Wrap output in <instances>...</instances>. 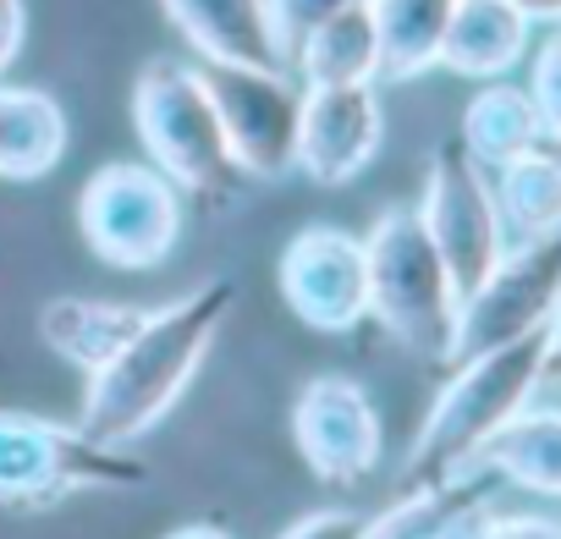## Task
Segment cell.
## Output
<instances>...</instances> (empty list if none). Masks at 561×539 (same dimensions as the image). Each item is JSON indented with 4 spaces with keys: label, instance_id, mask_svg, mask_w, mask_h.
Segmentation results:
<instances>
[{
    "label": "cell",
    "instance_id": "cell-1",
    "mask_svg": "<svg viewBox=\"0 0 561 539\" xmlns=\"http://www.w3.org/2000/svg\"><path fill=\"white\" fill-rule=\"evenodd\" d=\"M231 309H237V287L226 276L193 287L176 303L149 309L144 325L133 331V342L105 369L89 375L78 429L105 446H133L138 435H149L193 386V375L209 358Z\"/></svg>",
    "mask_w": 561,
    "mask_h": 539
},
{
    "label": "cell",
    "instance_id": "cell-2",
    "mask_svg": "<svg viewBox=\"0 0 561 539\" xmlns=\"http://www.w3.org/2000/svg\"><path fill=\"white\" fill-rule=\"evenodd\" d=\"M545 380V331H528L506 347L473 353L451 364V380L430 402L413 446H408V484L468 473L479 446L517 418Z\"/></svg>",
    "mask_w": 561,
    "mask_h": 539
},
{
    "label": "cell",
    "instance_id": "cell-3",
    "mask_svg": "<svg viewBox=\"0 0 561 539\" xmlns=\"http://www.w3.org/2000/svg\"><path fill=\"white\" fill-rule=\"evenodd\" d=\"M369 259V320H380L408 353L446 364L451 358V320H457V287L419 220L413 204H391L375 215L364 237Z\"/></svg>",
    "mask_w": 561,
    "mask_h": 539
},
{
    "label": "cell",
    "instance_id": "cell-4",
    "mask_svg": "<svg viewBox=\"0 0 561 539\" xmlns=\"http://www.w3.org/2000/svg\"><path fill=\"white\" fill-rule=\"evenodd\" d=\"M149 468L127 446H105L78 424L0 408V506L39 512L83 490H138Z\"/></svg>",
    "mask_w": 561,
    "mask_h": 539
},
{
    "label": "cell",
    "instance_id": "cell-5",
    "mask_svg": "<svg viewBox=\"0 0 561 539\" xmlns=\"http://www.w3.org/2000/svg\"><path fill=\"white\" fill-rule=\"evenodd\" d=\"M133 133L149 165H160L182 193L209 198V204L231 198L237 165H231V149H226V133H220V116L209 105L198 67L149 61L133 78Z\"/></svg>",
    "mask_w": 561,
    "mask_h": 539
},
{
    "label": "cell",
    "instance_id": "cell-6",
    "mask_svg": "<svg viewBox=\"0 0 561 539\" xmlns=\"http://www.w3.org/2000/svg\"><path fill=\"white\" fill-rule=\"evenodd\" d=\"M78 231L111 270H160L182 242V187L149 160H111L78 193Z\"/></svg>",
    "mask_w": 561,
    "mask_h": 539
},
{
    "label": "cell",
    "instance_id": "cell-7",
    "mask_svg": "<svg viewBox=\"0 0 561 539\" xmlns=\"http://www.w3.org/2000/svg\"><path fill=\"white\" fill-rule=\"evenodd\" d=\"M198 78L209 89V105L220 116L231 165L259 182H280L298 171V116H304V83L287 67L259 61H198Z\"/></svg>",
    "mask_w": 561,
    "mask_h": 539
},
{
    "label": "cell",
    "instance_id": "cell-8",
    "mask_svg": "<svg viewBox=\"0 0 561 539\" xmlns=\"http://www.w3.org/2000/svg\"><path fill=\"white\" fill-rule=\"evenodd\" d=\"M556 298H561V231L539 242H506V253L484 270V282L457 298L446 364L545 331Z\"/></svg>",
    "mask_w": 561,
    "mask_h": 539
},
{
    "label": "cell",
    "instance_id": "cell-9",
    "mask_svg": "<svg viewBox=\"0 0 561 539\" xmlns=\"http://www.w3.org/2000/svg\"><path fill=\"white\" fill-rule=\"evenodd\" d=\"M446 276L457 287V298L468 287L484 282V270L506 253V231H501V215H495V193H490V171L457 144L446 138L435 154H430V171H424V198L413 204Z\"/></svg>",
    "mask_w": 561,
    "mask_h": 539
},
{
    "label": "cell",
    "instance_id": "cell-10",
    "mask_svg": "<svg viewBox=\"0 0 561 539\" xmlns=\"http://www.w3.org/2000/svg\"><path fill=\"white\" fill-rule=\"evenodd\" d=\"M280 303L320 336H347L369 320V259L364 237L342 226H304L275 264Z\"/></svg>",
    "mask_w": 561,
    "mask_h": 539
},
{
    "label": "cell",
    "instance_id": "cell-11",
    "mask_svg": "<svg viewBox=\"0 0 561 539\" xmlns=\"http://www.w3.org/2000/svg\"><path fill=\"white\" fill-rule=\"evenodd\" d=\"M293 446L320 484H364L386 457L375 397L353 375H314L293 397Z\"/></svg>",
    "mask_w": 561,
    "mask_h": 539
},
{
    "label": "cell",
    "instance_id": "cell-12",
    "mask_svg": "<svg viewBox=\"0 0 561 539\" xmlns=\"http://www.w3.org/2000/svg\"><path fill=\"white\" fill-rule=\"evenodd\" d=\"M386 144V105L380 83H331L304 89L298 116V171L320 187H347L369 171Z\"/></svg>",
    "mask_w": 561,
    "mask_h": 539
},
{
    "label": "cell",
    "instance_id": "cell-13",
    "mask_svg": "<svg viewBox=\"0 0 561 539\" xmlns=\"http://www.w3.org/2000/svg\"><path fill=\"white\" fill-rule=\"evenodd\" d=\"M171 28L198 50V61H259V67H287L270 28L264 0H160Z\"/></svg>",
    "mask_w": 561,
    "mask_h": 539
},
{
    "label": "cell",
    "instance_id": "cell-14",
    "mask_svg": "<svg viewBox=\"0 0 561 539\" xmlns=\"http://www.w3.org/2000/svg\"><path fill=\"white\" fill-rule=\"evenodd\" d=\"M534 23L512 7V0H457L446 39H440V67L473 83L506 78L528 56Z\"/></svg>",
    "mask_w": 561,
    "mask_h": 539
},
{
    "label": "cell",
    "instance_id": "cell-15",
    "mask_svg": "<svg viewBox=\"0 0 561 539\" xmlns=\"http://www.w3.org/2000/svg\"><path fill=\"white\" fill-rule=\"evenodd\" d=\"M67 111L45 89L0 83V182H39L67 154Z\"/></svg>",
    "mask_w": 561,
    "mask_h": 539
},
{
    "label": "cell",
    "instance_id": "cell-16",
    "mask_svg": "<svg viewBox=\"0 0 561 539\" xmlns=\"http://www.w3.org/2000/svg\"><path fill=\"white\" fill-rule=\"evenodd\" d=\"M144 314H149V309H138V303L50 298V303L39 309V336H45V347H50L61 364L94 375V369H105V364L133 342V331L144 325Z\"/></svg>",
    "mask_w": 561,
    "mask_h": 539
},
{
    "label": "cell",
    "instance_id": "cell-17",
    "mask_svg": "<svg viewBox=\"0 0 561 539\" xmlns=\"http://www.w3.org/2000/svg\"><path fill=\"white\" fill-rule=\"evenodd\" d=\"M479 473L561 501V408H523L473 457Z\"/></svg>",
    "mask_w": 561,
    "mask_h": 539
},
{
    "label": "cell",
    "instance_id": "cell-18",
    "mask_svg": "<svg viewBox=\"0 0 561 539\" xmlns=\"http://www.w3.org/2000/svg\"><path fill=\"white\" fill-rule=\"evenodd\" d=\"M304 89H331V83H380V34L369 18V0H353V7L331 12L325 23H314L293 61Z\"/></svg>",
    "mask_w": 561,
    "mask_h": 539
},
{
    "label": "cell",
    "instance_id": "cell-19",
    "mask_svg": "<svg viewBox=\"0 0 561 539\" xmlns=\"http://www.w3.org/2000/svg\"><path fill=\"white\" fill-rule=\"evenodd\" d=\"M490 193H495V215H501L506 242H539V237L561 231V160L550 154V144L495 165Z\"/></svg>",
    "mask_w": 561,
    "mask_h": 539
},
{
    "label": "cell",
    "instance_id": "cell-20",
    "mask_svg": "<svg viewBox=\"0 0 561 539\" xmlns=\"http://www.w3.org/2000/svg\"><path fill=\"white\" fill-rule=\"evenodd\" d=\"M457 144L484 165H506L512 154H528L545 144V127H539V111L528 100V89L506 83V78H490L468 105H462V127H457Z\"/></svg>",
    "mask_w": 561,
    "mask_h": 539
},
{
    "label": "cell",
    "instance_id": "cell-21",
    "mask_svg": "<svg viewBox=\"0 0 561 539\" xmlns=\"http://www.w3.org/2000/svg\"><path fill=\"white\" fill-rule=\"evenodd\" d=\"M457 0H369L380 34V83H413L440 67V39Z\"/></svg>",
    "mask_w": 561,
    "mask_h": 539
},
{
    "label": "cell",
    "instance_id": "cell-22",
    "mask_svg": "<svg viewBox=\"0 0 561 539\" xmlns=\"http://www.w3.org/2000/svg\"><path fill=\"white\" fill-rule=\"evenodd\" d=\"M484 484H490V473H479V468L408 484L402 501H391L380 517H364V534H358V539H440L446 517H451L462 501L484 495Z\"/></svg>",
    "mask_w": 561,
    "mask_h": 539
},
{
    "label": "cell",
    "instance_id": "cell-23",
    "mask_svg": "<svg viewBox=\"0 0 561 539\" xmlns=\"http://www.w3.org/2000/svg\"><path fill=\"white\" fill-rule=\"evenodd\" d=\"M528 100H534V111H539L545 138H561V28L534 50V67H528Z\"/></svg>",
    "mask_w": 561,
    "mask_h": 539
},
{
    "label": "cell",
    "instance_id": "cell-24",
    "mask_svg": "<svg viewBox=\"0 0 561 539\" xmlns=\"http://www.w3.org/2000/svg\"><path fill=\"white\" fill-rule=\"evenodd\" d=\"M264 7H270V28H275L280 61H293L298 39H304V34H309L314 23H325L331 12L353 7V0H264Z\"/></svg>",
    "mask_w": 561,
    "mask_h": 539
},
{
    "label": "cell",
    "instance_id": "cell-25",
    "mask_svg": "<svg viewBox=\"0 0 561 539\" xmlns=\"http://www.w3.org/2000/svg\"><path fill=\"white\" fill-rule=\"evenodd\" d=\"M358 534H364V512H353V506H325V512L298 517L280 539H358Z\"/></svg>",
    "mask_w": 561,
    "mask_h": 539
},
{
    "label": "cell",
    "instance_id": "cell-26",
    "mask_svg": "<svg viewBox=\"0 0 561 539\" xmlns=\"http://www.w3.org/2000/svg\"><path fill=\"white\" fill-rule=\"evenodd\" d=\"M23 39H28V0H0V78L23 56Z\"/></svg>",
    "mask_w": 561,
    "mask_h": 539
},
{
    "label": "cell",
    "instance_id": "cell-27",
    "mask_svg": "<svg viewBox=\"0 0 561 539\" xmlns=\"http://www.w3.org/2000/svg\"><path fill=\"white\" fill-rule=\"evenodd\" d=\"M484 539H561V523L556 517H501L495 512Z\"/></svg>",
    "mask_w": 561,
    "mask_h": 539
},
{
    "label": "cell",
    "instance_id": "cell-28",
    "mask_svg": "<svg viewBox=\"0 0 561 539\" xmlns=\"http://www.w3.org/2000/svg\"><path fill=\"white\" fill-rule=\"evenodd\" d=\"M545 375L561 380V298H556V309L545 320Z\"/></svg>",
    "mask_w": 561,
    "mask_h": 539
},
{
    "label": "cell",
    "instance_id": "cell-29",
    "mask_svg": "<svg viewBox=\"0 0 561 539\" xmlns=\"http://www.w3.org/2000/svg\"><path fill=\"white\" fill-rule=\"evenodd\" d=\"M160 539H237V534L226 523H215V517H198V523H182V528H171Z\"/></svg>",
    "mask_w": 561,
    "mask_h": 539
},
{
    "label": "cell",
    "instance_id": "cell-30",
    "mask_svg": "<svg viewBox=\"0 0 561 539\" xmlns=\"http://www.w3.org/2000/svg\"><path fill=\"white\" fill-rule=\"evenodd\" d=\"M528 23H561V0H512Z\"/></svg>",
    "mask_w": 561,
    "mask_h": 539
},
{
    "label": "cell",
    "instance_id": "cell-31",
    "mask_svg": "<svg viewBox=\"0 0 561 539\" xmlns=\"http://www.w3.org/2000/svg\"><path fill=\"white\" fill-rule=\"evenodd\" d=\"M545 144H550V154H556V160H561V138H545Z\"/></svg>",
    "mask_w": 561,
    "mask_h": 539
},
{
    "label": "cell",
    "instance_id": "cell-32",
    "mask_svg": "<svg viewBox=\"0 0 561 539\" xmlns=\"http://www.w3.org/2000/svg\"><path fill=\"white\" fill-rule=\"evenodd\" d=\"M556 28H561V23H556Z\"/></svg>",
    "mask_w": 561,
    "mask_h": 539
}]
</instances>
